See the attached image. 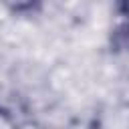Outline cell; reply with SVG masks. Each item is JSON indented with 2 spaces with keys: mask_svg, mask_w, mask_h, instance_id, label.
Returning a JSON list of instances; mask_svg holds the SVG:
<instances>
[{
  "mask_svg": "<svg viewBox=\"0 0 129 129\" xmlns=\"http://www.w3.org/2000/svg\"><path fill=\"white\" fill-rule=\"evenodd\" d=\"M125 10H127V14H125V22L117 30V42H119V46L129 50V6H125Z\"/></svg>",
  "mask_w": 129,
  "mask_h": 129,
  "instance_id": "1",
  "label": "cell"
}]
</instances>
